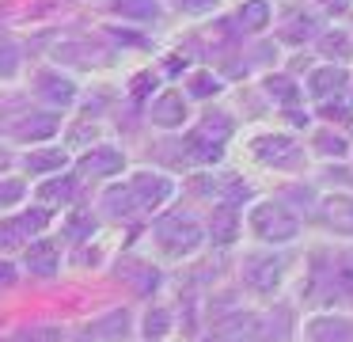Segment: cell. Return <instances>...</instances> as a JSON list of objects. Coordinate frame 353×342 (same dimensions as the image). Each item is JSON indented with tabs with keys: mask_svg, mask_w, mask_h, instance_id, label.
Here are the masks:
<instances>
[{
	"mask_svg": "<svg viewBox=\"0 0 353 342\" xmlns=\"http://www.w3.org/2000/svg\"><path fill=\"white\" fill-rule=\"evenodd\" d=\"M323 217H327V225L334 228V232L353 236V198H327Z\"/></svg>",
	"mask_w": 353,
	"mask_h": 342,
	"instance_id": "obj_16",
	"label": "cell"
},
{
	"mask_svg": "<svg viewBox=\"0 0 353 342\" xmlns=\"http://www.w3.org/2000/svg\"><path fill=\"white\" fill-rule=\"evenodd\" d=\"M50 225V209H27L12 220H0V247H19L23 240H31L34 232Z\"/></svg>",
	"mask_w": 353,
	"mask_h": 342,
	"instance_id": "obj_5",
	"label": "cell"
},
{
	"mask_svg": "<svg viewBox=\"0 0 353 342\" xmlns=\"http://www.w3.org/2000/svg\"><path fill=\"white\" fill-rule=\"evenodd\" d=\"M236 228H239V220H236V213H232V205H221V209H213V220H209V236H213V243H232L236 240Z\"/></svg>",
	"mask_w": 353,
	"mask_h": 342,
	"instance_id": "obj_18",
	"label": "cell"
},
{
	"mask_svg": "<svg viewBox=\"0 0 353 342\" xmlns=\"http://www.w3.org/2000/svg\"><path fill=\"white\" fill-rule=\"evenodd\" d=\"M103 205H107V213L110 217H130L137 205H133V194H130V187H110L107 194H103Z\"/></svg>",
	"mask_w": 353,
	"mask_h": 342,
	"instance_id": "obj_21",
	"label": "cell"
},
{
	"mask_svg": "<svg viewBox=\"0 0 353 342\" xmlns=\"http://www.w3.org/2000/svg\"><path fill=\"white\" fill-rule=\"evenodd\" d=\"M92 232H95L92 213H72V217L65 220V236H69V240H92Z\"/></svg>",
	"mask_w": 353,
	"mask_h": 342,
	"instance_id": "obj_28",
	"label": "cell"
},
{
	"mask_svg": "<svg viewBox=\"0 0 353 342\" xmlns=\"http://www.w3.org/2000/svg\"><path fill=\"white\" fill-rule=\"evenodd\" d=\"M307 342H353V323L338 316H319L307 323Z\"/></svg>",
	"mask_w": 353,
	"mask_h": 342,
	"instance_id": "obj_9",
	"label": "cell"
},
{
	"mask_svg": "<svg viewBox=\"0 0 353 342\" xmlns=\"http://www.w3.org/2000/svg\"><path fill=\"white\" fill-rule=\"evenodd\" d=\"M148 118H152L156 126H163V129L183 126V118H186V99L179 95V91H163L160 99H152V106H148Z\"/></svg>",
	"mask_w": 353,
	"mask_h": 342,
	"instance_id": "obj_8",
	"label": "cell"
},
{
	"mask_svg": "<svg viewBox=\"0 0 353 342\" xmlns=\"http://www.w3.org/2000/svg\"><path fill=\"white\" fill-rule=\"evenodd\" d=\"M95 331H99L103 339L118 342V339H125V331H130V316H125V312H110L107 319H99V323H95Z\"/></svg>",
	"mask_w": 353,
	"mask_h": 342,
	"instance_id": "obj_24",
	"label": "cell"
},
{
	"mask_svg": "<svg viewBox=\"0 0 353 342\" xmlns=\"http://www.w3.org/2000/svg\"><path fill=\"white\" fill-rule=\"evenodd\" d=\"M171 331V312L168 308H152L145 316V339H163Z\"/></svg>",
	"mask_w": 353,
	"mask_h": 342,
	"instance_id": "obj_29",
	"label": "cell"
},
{
	"mask_svg": "<svg viewBox=\"0 0 353 342\" xmlns=\"http://www.w3.org/2000/svg\"><path fill=\"white\" fill-rule=\"evenodd\" d=\"M19 68V46L8 30H0V76H16Z\"/></svg>",
	"mask_w": 353,
	"mask_h": 342,
	"instance_id": "obj_23",
	"label": "cell"
},
{
	"mask_svg": "<svg viewBox=\"0 0 353 342\" xmlns=\"http://www.w3.org/2000/svg\"><path fill=\"white\" fill-rule=\"evenodd\" d=\"M148 84H156V80H152L148 73H141L137 80H133V95H137V99H145V95H148Z\"/></svg>",
	"mask_w": 353,
	"mask_h": 342,
	"instance_id": "obj_37",
	"label": "cell"
},
{
	"mask_svg": "<svg viewBox=\"0 0 353 342\" xmlns=\"http://www.w3.org/2000/svg\"><path fill=\"white\" fill-rule=\"evenodd\" d=\"M289 122L292 126H307V114L304 111H289Z\"/></svg>",
	"mask_w": 353,
	"mask_h": 342,
	"instance_id": "obj_40",
	"label": "cell"
},
{
	"mask_svg": "<svg viewBox=\"0 0 353 342\" xmlns=\"http://www.w3.org/2000/svg\"><path fill=\"white\" fill-rule=\"evenodd\" d=\"M125 164V156L110 144H95L92 152L80 156V175H92V179H107V175H118Z\"/></svg>",
	"mask_w": 353,
	"mask_h": 342,
	"instance_id": "obj_7",
	"label": "cell"
},
{
	"mask_svg": "<svg viewBox=\"0 0 353 342\" xmlns=\"http://www.w3.org/2000/svg\"><path fill=\"white\" fill-rule=\"evenodd\" d=\"M216 91H221V80H216L213 73H194L190 76V95L209 99V95H216Z\"/></svg>",
	"mask_w": 353,
	"mask_h": 342,
	"instance_id": "obj_31",
	"label": "cell"
},
{
	"mask_svg": "<svg viewBox=\"0 0 353 342\" xmlns=\"http://www.w3.org/2000/svg\"><path fill=\"white\" fill-rule=\"evenodd\" d=\"M118 12L130 15V19H156L160 15V4L156 0H118Z\"/></svg>",
	"mask_w": 353,
	"mask_h": 342,
	"instance_id": "obj_27",
	"label": "cell"
},
{
	"mask_svg": "<svg viewBox=\"0 0 353 342\" xmlns=\"http://www.w3.org/2000/svg\"><path fill=\"white\" fill-rule=\"evenodd\" d=\"M65 149H39V152H31V156L23 160V167L31 175H50V171H61L65 167Z\"/></svg>",
	"mask_w": 353,
	"mask_h": 342,
	"instance_id": "obj_17",
	"label": "cell"
},
{
	"mask_svg": "<svg viewBox=\"0 0 353 342\" xmlns=\"http://www.w3.org/2000/svg\"><path fill=\"white\" fill-rule=\"evenodd\" d=\"M232 137V122H228V114H209V118H201L198 126H194V133H190V149H194V156H201V160H221V144Z\"/></svg>",
	"mask_w": 353,
	"mask_h": 342,
	"instance_id": "obj_3",
	"label": "cell"
},
{
	"mask_svg": "<svg viewBox=\"0 0 353 342\" xmlns=\"http://www.w3.org/2000/svg\"><path fill=\"white\" fill-rule=\"evenodd\" d=\"M72 194H77V182L72 179H50V182H42L39 187V198L42 202H72Z\"/></svg>",
	"mask_w": 353,
	"mask_h": 342,
	"instance_id": "obj_22",
	"label": "cell"
},
{
	"mask_svg": "<svg viewBox=\"0 0 353 342\" xmlns=\"http://www.w3.org/2000/svg\"><path fill=\"white\" fill-rule=\"evenodd\" d=\"M4 164H8V156H4V152H0V167H4Z\"/></svg>",
	"mask_w": 353,
	"mask_h": 342,
	"instance_id": "obj_41",
	"label": "cell"
},
{
	"mask_svg": "<svg viewBox=\"0 0 353 342\" xmlns=\"http://www.w3.org/2000/svg\"><path fill=\"white\" fill-rule=\"evenodd\" d=\"M39 95L54 106H69L77 99V84L61 73H39Z\"/></svg>",
	"mask_w": 353,
	"mask_h": 342,
	"instance_id": "obj_11",
	"label": "cell"
},
{
	"mask_svg": "<svg viewBox=\"0 0 353 342\" xmlns=\"http://www.w3.org/2000/svg\"><path fill=\"white\" fill-rule=\"evenodd\" d=\"M254 156L270 167H296L304 152H300L296 141H289V137L270 133V137H259V141H254Z\"/></svg>",
	"mask_w": 353,
	"mask_h": 342,
	"instance_id": "obj_6",
	"label": "cell"
},
{
	"mask_svg": "<svg viewBox=\"0 0 353 342\" xmlns=\"http://www.w3.org/2000/svg\"><path fill=\"white\" fill-rule=\"evenodd\" d=\"M312 35H315V19H312V15H292L281 38H289V42H307Z\"/></svg>",
	"mask_w": 353,
	"mask_h": 342,
	"instance_id": "obj_30",
	"label": "cell"
},
{
	"mask_svg": "<svg viewBox=\"0 0 353 342\" xmlns=\"http://www.w3.org/2000/svg\"><path fill=\"white\" fill-rule=\"evenodd\" d=\"M251 228L259 232V240H270V243H285V240H292V236L300 232V225H296V217H292L285 205H277V202H262V205H254V213H251Z\"/></svg>",
	"mask_w": 353,
	"mask_h": 342,
	"instance_id": "obj_2",
	"label": "cell"
},
{
	"mask_svg": "<svg viewBox=\"0 0 353 342\" xmlns=\"http://www.w3.org/2000/svg\"><path fill=\"white\" fill-rule=\"evenodd\" d=\"M118 274H122L137 293H148V289H156V281H160V278H156V270H148V266H122Z\"/></svg>",
	"mask_w": 353,
	"mask_h": 342,
	"instance_id": "obj_26",
	"label": "cell"
},
{
	"mask_svg": "<svg viewBox=\"0 0 353 342\" xmlns=\"http://www.w3.org/2000/svg\"><path fill=\"white\" fill-rule=\"evenodd\" d=\"M84 137H95V126H77V133H72V141H84Z\"/></svg>",
	"mask_w": 353,
	"mask_h": 342,
	"instance_id": "obj_39",
	"label": "cell"
},
{
	"mask_svg": "<svg viewBox=\"0 0 353 342\" xmlns=\"http://www.w3.org/2000/svg\"><path fill=\"white\" fill-rule=\"evenodd\" d=\"M156 240H160V247L168 251V255H190V251H198L201 243V228L194 217H186V213H171V217H163L160 225H156Z\"/></svg>",
	"mask_w": 353,
	"mask_h": 342,
	"instance_id": "obj_1",
	"label": "cell"
},
{
	"mask_svg": "<svg viewBox=\"0 0 353 342\" xmlns=\"http://www.w3.org/2000/svg\"><path fill=\"white\" fill-rule=\"evenodd\" d=\"M254 331H259V319L254 316H236L224 327H216V331L209 334V339H201V342H262Z\"/></svg>",
	"mask_w": 353,
	"mask_h": 342,
	"instance_id": "obj_12",
	"label": "cell"
},
{
	"mask_svg": "<svg viewBox=\"0 0 353 342\" xmlns=\"http://www.w3.org/2000/svg\"><path fill=\"white\" fill-rule=\"evenodd\" d=\"M243 281L254 293H270V289L281 281V263H277V258H251L247 270H243Z\"/></svg>",
	"mask_w": 353,
	"mask_h": 342,
	"instance_id": "obj_10",
	"label": "cell"
},
{
	"mask_svg": "<svg viewBox=\"0 0 353 342\" xmlns=\"http://www.w3.org/2000/svg\"><path fill=\"white\" fill-rule=\"evenodd\" d=\"M247 198H251V187H247V182L232 179L228 187H224V205H236V202H247Z\"/></svg>",
	"mask_w": 353,
	"mask_h": 342,
	"instance_id": "obj_33",
	"label": "cell"
},
{
	"mask_svg": "<svg viewBox=\"0 0 353 342\" xmlns=\"http://www.w3.org/2000/svg\"><path fill=\"white\" fill-rule=\"evenodd\" d=\"M175 4L183 8V12H190V15H201V12H213L221 0H175Z\"/></svg>",
	"mask_w": 353,
	"mask_h": 342,
	"instance_id": "obj_34",
	"label": "cell"
},
{
	"mask_svg": "<svg viewBox=\"0 0 353 342\" xmlns=\"http://www.w3.org/2000/svg\"><path fill=\"white\" fill-rule=\"evenodd\" d=\"M61 334L57 331H50V327H42V334H31V331H23V334H16V342H57Z\"/></svg>",
	"mask_w": 353,
	"mask_h": 342,
	"instance_id": "obj_36",
	"label": "cell"
},
{
	"mask_svg": "<svg viewBox=\"0 0 353 342\" xmlns=\"http://www.w3.org/2000/svg\"><path fill=\"white\" fill-rule=\"evenodd\" d=\"M27 270L50 278V274L57 270V247H54V243H50V240H34L31 247H27Z\"/></svg>",
	"mask_w": 353,
	"mask_h": 342,
	"instance_id": "obj_15",
	"label": "cell"
},
{
	"mask_svg": "<svg viewBox=\"0 0 353 342\" xmlns=\"http://www.w3.org/2000/svg\"><path fill=\"white\" fill-rule=\"evenodd\" d=\"M12 281H16V270L8 263H0V285H12Z\"/></svg>",
	"mask_w": 353,
	"mask_h": 342,
	"instance_id": "obj_38",
	"label": "cell"
},
{
	"mask_svg": "<svg viewBox=\"0 0 353 342\" xmlns=\"http://www.w3.org/2000/svg\"><path fill=\"white\" fill-rule=\"evenodd\" d=\"M319 149L323 152H327V156H342V152H345V141H342V137H319Z\"/></svg>",
	"mask_w": 353,
	"mask_h": 342,
	"instance_id": "obj_35",
	"label": "cell"
},
{
	"mask_svg": "<svg viewBox=\"0 0 353 342\" xmlns=\"http://www.w3.org/2000/svg\"><path fill=\"white\" fill-rule=\"evenodd\" d=\"M23 194H27V187H23L19 179H0V209H8V205H16Z\"/></svg>",
	"mask_w": 353,
	"mask_h": 342,
	"instance_id": "obj_32",
	"label": "cell"
},
{
	"mask_svg": "<svg viewBox=\"0 0 353 342\" xmlns=\"http://www.w3.org/2000/svg\"><path fill=\"white\" fill-rule=\"evenodd\" d=\"M171 179H163V175L156 171H137L130 179V194H133V205L137 209H160L163 202L171 198Z\"/></svg>",
	"mask_w": 353,
	"mask_h": 342,
	"instance_id": "obj_4",
	"label": "cell"
},
{
	"mask_svg": "<svg viewBox=\"0 0 353 342\" xmlns=\"http://www.w3.org/2000/svg\"><path fill=\"white\" fill-rule=\"evenodd\" d=\"M266 91L277 99V103H285V106H292V103L300 99V88L289 80V76H270V80H266Z\"/></svg>",
	"mask_w": 353,
	"mask_h": 342,
	"instance_id": "obj_25",
	"label": "cell"
},
{
	"mask_svg": "<svg viewBox=\"0 0 353 342\" xmlns=\"http://www.w3.org/2000/svg\"><path fill=\"white\" fill-rule=\"evenodd\" d=\"M57 133V118L54 114H27L12 126V137L16 141H46V137Z\"/></svg>",
	"mask_w": 353,
	"mask_h": 342,
	"instance_id": "obj_13",
	"label": "cell"
},
{
	"mask_svg": "<svg viewBox=\"0 0 353 342\" xmlns=\"http://www.w3.org/2000/svg\"><path fill=\"white\" fill-rule=\"evenodd\" d=\"M239 23H243V30L270 27V4L266 0H247V4L239 8Z\"/></svg>",
	"mask_w": 353,
	"mask_h": 342,
	"instance_id": "obj_20",
	"label": "cell"
},
{
	"mask_svg": "<svg viewBox=\"0 0 353 342\" xmlns=\"http://www.w3.org/2000/svg\"><path fill=\"white\" fill-rule=\"evenodd\" d=\"M342 88H345V73H342V68H334V65L315 68V73L307 76V91H312L315 99H330V95H338Z\"/></svg>",
	"mask_w": 353,
	"mask_h": 342,
	"instance_id": "obj_14",
	"label": "cell"
},
{
	"mask_svg": "<svg viewBox=\"0 0 353 342\" xmlns=\"http://www.w3.org/2000/svg\"><path fill=\"white\" fill-rule=\"evenodd\" d=\"M319 50H323V57L350 61L353 46H350V38H345V30H327V35H319Z\"/></svg>",
	"mask_w": 353,
	"mask_h": 342,
	"instance_id": "obj_19",
	"label": "cell"
}]
</instances>
